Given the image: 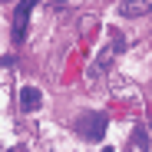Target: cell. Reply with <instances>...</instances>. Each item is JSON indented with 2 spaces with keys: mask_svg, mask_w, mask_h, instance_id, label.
<instances>
[{
  "mask_svg": "<svg viewBox=\"0 0 152 152\" xmlns=\"http://www.w3.org/2000/svg\"><path fill=\"white\" fill-rule=\"evenodd\" d=\"M40 4V0H17L13 4V43L27 40V23H30V10Z\"/></svg>",
  "mask_w": 152,
  "mask_h": 152,
  "instance_id": "obj_1",
  "label": "cell"
},
{
  "mask_svg": "<svg viewBox=\"0 0 152 152\" xmlns=\"http://www.w3.org/2000/svg\"><path fill=\"white\" fill-rule=\"evenodd\" d=\"M80 132L89 142H99L106 136V113H83L80 116Z\"/></svg>",
  "mask_w": 152,
  "mask_h": 152,
  "instance_id": "obj_2",
  "label": "cell"
},
{
  "mask_svg": "<svg viewBox=\"0 0 152 152\" xmlns=\"http://www.w3.org/2000/svg\"><path fill=\"white\" fill-rule=\"evenodd\" d=\"M119 53V50H116V43L109 40V46H103V50H99V53H96V60L89 63V69H86V76H89V80H99V76H103L109 66H113V56Z\"/></svg>",
  "mask_w": 152,
  "mask_h": 152,
  "instance_id": "obj_3",
  "label": "cell"
},
{
  "mask_svg": "<svg viewBox=\"0 0 152 152\" xmlns=\"http://www.w3.org/2000/svg\"><path fill=\"white\" fill-rule=\"evenodd\" d=\"M40 103H43V96H40L37 86H23V89H20V109H23V113L40 109Z\"/></svg>",
  "mask_w": 152,
  "mask_h": 152,
  "instance_id": "obj_4",
  "label": "cell"
},
{
  "mask_svg": "<svg viewBox=\"0 0 152 152\" xmlns=\"http://www.w3.org/2000/svg\"><path fill=\"white\" fill-rule=\"evenodd\" d=\"M152 10V0H122L119 4V13L122 17H142Z\"/></svg>",
  "mask_w": 152,
  "mask_h": 152,
  "instance_id": "obj_5",
  "label": "cell"
},
{
  "mask_svg": "<svg viewBox=\"0 0 152 152\" xmlns=\"http://www.w3.org/2000/svg\"><path fill=\"white\" fill-rule=\"evenodd\" d=\"M132 145H136L139 152H149V132L142 129V126H136V129H132Z\"/></svg>",
  "mask_w": 152,
  "mask_h": 152,
  "instance_id": "obj_6",
  "label": "cell"
},
{
  "mask_svg": "<svg viewBox=\"0 0 152 152\" xmlns=\"http://www.w3.org/2000/svg\"><path fill=\"white\" fill-rule=\"evenodd\" d=\"M89 30H96V17H83V20H80V33L89 37Z\"/></svg>",
  "mask_w": 152,
  "mask_h": 152,
  "instance_id": "obj_7",
  "label": "cell"
},
{
  "mask_svg": "<svg viewBox=\"0 0 152 152\" xmlns=\"http://www.w3.org/2000/svg\"><path fill=\"white\" fill-rule=\"evenodd\" d=\"M109 37H113L116 50H126V33H122V30H109Z\"/></svg>",
  "mask_w": 152,
  "mask_h": 152,
  "instance_id": "obj_8",
  "label": "cell"
},
{
  "mask_svg": "<svg viewBox=\"0 0 152 152\" xmlns=\"http://www.w3.org/2000/svg\"><path fill=\"white\" fill-rule=\"evenodd\" d=\"M50 4H53V7H63V4H66V0H50Z\"/></svg>",
  "mask_w": 152,
  "mask_h": 152,
  "instance_id": "obj_9",
  "label": "cell"
},
{
  "mask_svg": "<svg viewBox=\"0 0 152 152\" xmlns=\"http://www.w3.org/2000/svg\"><path fill=\"white\" fill-rule=\"evenodd\" d=\"M10 152H27V145H17V149H10Z\"/></svg>",
  "mask_w": 152,
  "mask_h": 152,
  "instance_id": "obj_10",
  "label": "cell"
},
{
  "mask_svg": "<svg viewBox=\"0 0 152 152\" xmlns=\"http://www.w3.org/2000/svg\"><path fill=\"white\" fill-rule=\"evenodd\" d=\"M103 152H116V149H109V145H106V149H103Z\"/></svg>",
  "mask_w": 152,
  "mask_h": 152,
  "instance_id": "obj_11",
  "label": "cell"
},
{
  "mask_svg": "<svg viewBox=\"0 0 152 152\" xmlns=\"http://www.w3.org/2000/svg\"><path fill=\"white\" fill-rule=\"evenodd\" d=\"M0 4H4V0H0Z\"/></svg>",
  "mask_w": 152,
  "mask_h": 152,
  "instance_id": "obj_12",
  "label": "cell"
},
{
  "mask_svg": "<svg viewBox=\"0 0 152 152\" xmlns=\"http://www.w3.org/2000/svg\"><path fill=\"white\" fill-rule=\"evenodd\" d=\"M0 149H4V145H0Z\"/></svg>",
  "mask_w": 152,
  "mask_h": 152,
  "instance_id": "obj_13",
  "label": "cell"
}]
</instances>
